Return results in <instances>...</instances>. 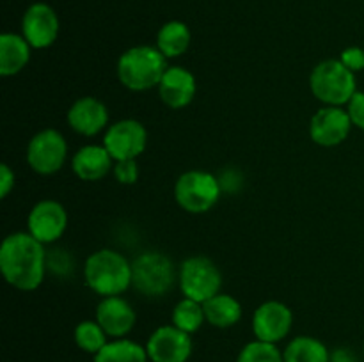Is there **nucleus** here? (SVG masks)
Masks as SVG:
<instances>
[{
	"mask_svg": "<svg viewBox=\"0 0 364 362\" xmlns=\"http://www.w3.org/2000/svg\"><path fill=\"white\" fill-rule=\"evenodd\" d=\"M32 46L27 39L16 32H4L0 35V75L14 77L21 73L31 62Z\"/></svg>",
	"mask_w": 364,
	"mask_h": 362,
	"instance_id": "nucleus-19",
	"label": "nucleus"
},
{
	"mask_svg": "<svg viewBox=\"0 0 364 362\" xmlns=\"http://www.w3.org/2000/svg\"><path fill=\"white\" fill-rule=\"evenodd\" d=\"M331 362H359L358 355L354 353V350L347 346L336 348V350L331 351Z\"/></svg>",
	"mask_w": 364,
	"mask_h": 362,
	"instance_id": "nucleus-31",
	"label": "nucleus"
},
{
	"mask_svg": "<svg viewBox=\"0 0 364 362\" xmlns=\"http://www.w3.org/2000/svg\"><path fill=\"white\" fill-rule=\"evenodd\" d=\"M59 14L50 4L34 2L21 16V35L34 50L50 48L59 38Z\"/></svg>",
	"mask_w": 364,
	"mask_h": 362,
	"instance_id": "nucleus-10",
	"label": "nucleus"
},
{
	"mask_svg": "<svg viewBox=\"0 0 364 362\" xmlns=\"http://www.w3.org/2000/svg\"><path fill=\"white\" fill-rule=\"evenodd\" d=\"M174 283H178V270L164 252L146 251L132 261V287L144 297H166Z\"/></svg>",
	"mask_w": 364,
	"mask_h": 362,
	"instance_id": "nucleus-4",
	"label": "nucleus"
},
{
	"mask_svg": "<svg viewBox=\"0 0 364 362\" xmlns=\"http://www.w3.org/2000/svg\"><path fill=\"white\" fill-rule=\"evenodd\" d=\"M144 346L151 362H187L194 351L191 334L173 323L153 330Z\"/></svg>",
	"mask_w": 364,
	"mask_h": 362,
	"instance_id": "nucleus-11",
	"label": "nucleus"
},
{
	"mask_svg": "<svg viewBox=\"0 0 364 362\" xmlns=\"http://www.w3.org/2000/svg\"><path fill=\"white\" fill-rule=\"evenodd\" d=\"M92 362H149L146 346L128 337L112 339L92 355Z\"/></svg>",
	"mask_w": 364,
	"mask_h": 362,
	"instance_id": "nucleus-22",
	"label": "nucleus"
},
{
	"mask_svg": "<svg viewBox=\"0 0 364 362\" xmlns=\"http://www.w3.org/2000/svg\"><path fill=\"white\" fill-rule=\"evenodd\" d=\"M294 327V312L284 302L267 300L252 314V334L265 343H281Z\"/></svg>",
	"mask_w": 364,
	"mask_h": 362,
	"instance_id": "nucleus-13",
	"label": "nucleus"
},
{
	"mask_svg": "<svg viewBox=\"0 0 364 362\" xmlns=\"http://www.w3.org/2000/svg\"><path fill=\"white\" fill-rule=\"evenodd\" d=\"M192 41V32L185 21L171 20L166 21L156 32L155 46L164 53L167 60L178 59L188 50Z\"/></svg>",
	"mask_w": 364,
	"mask_h": 362,
	"instance_id": "nucleus-21",
	"label": "nucleus"
},
{
	"mask_svg": "<svg viewBox=\"0 0 364 362\" xmlns=\"http://www.w3.org/2000/svg\"><path fill=\"white\" fill-rule=\"evenodd\" d=\"M75 344L80 348L85 353L96 355L107 343H109V336L105 330L102 329L96 319H84L75 327L73 332Z\"/></svg>",
	"mask_w": 364,
	"mask_h": 362,
	"instance_id": "nucleus-25",
	"label": "nucleus"
},
{
	"mask_svg": "<svg viewBox=\"0 0 364 362\" xmlns=\"http://www.w3.org/2000/svg\"><path fill=\"white\" fill-rule=\"evenodd\" d=\"M68 227V212L55 199L38 201L27 216V231L43 245L59 240Z\"/></svg>",
	"mask_w": 364,
	"mask_h": 362,
	"instance_id": "nucleus-12",
	"label": "nucleus"
},
{
	"mask_svg": "<svg viewBox=\"0 0 364 362\" xmlns=\"http://www.w3.org/2000/svg\"><path fill=\"white\" fill-rule=\"evenodd\" d=\"M309 89L323 105L343 106L358 92L355 73H352L340 59L322 60L309 75Z\"/></svg>",
	"mask_w": 364,
	"mask_h": 362,
	"instance_id": "nucleus-5",
	"label": "nucleus"
},
{
	"mask_svg": "<svg viewBox=\"0 0 364 362\" xmlns=\"http://www.w3.org/2000/svg\"><path fill=\"white\" fill-rule=\"evenodd\" d=\"M114 177L121 185H134L139 180V163L137 160H119L114 162Z\"/></svg>",
	"mask_w": 364,
	"mask_h": 362,
	"instance_id": "nucleus-27",
	"label": "nucleus"
},
{
	"mask_svg": "<svg viewBox=\"0 0 364 362\" xmlns=\"http://www.w3.org/2000/svg\"><path fill=\"white\" fill-rule=\"evenodd\" d=\"M66 121L75 133L82 137H96L105 131L109 124V109L95 96H82L68 109Z\"/></svg>",
	"mask_w": 364,
	"mask_h": 362,
	"instance_id": "nucleus-15",
	"label": "nucleus"
},
{
	"mask_svg": "<svg viewBox=\"0 0 364 362\" xmlns=\"http://www.w3.org/2000/svg\"><path fill=\"white\" fill-rule=\"evenodd\" d=\"M102 144L110 153L114 162L137 160L148 146V130L137 119H119L107 128Z\"/></svg>",
	"mask_w": 364,
	"mask_h": 362,
	"instance_id": "nucleus-9",
	"label": "nucleus"
},
{
	"mask_svg": "<svg viewBox=\"0 0 364 362\" xmlns=\"http://www.w3.org/2000/svg\"><path fill=\"white\" fill-rule=\"evenodd\" d=\"M220 195H223V185L219 177L208 170H187L174 183L176 204L192 215L208 213L219 202Z\"/></svg>",
	"mask_w": 364,
	"mask_h": 362,
	"instance_id": "nucleus-6",
	"label": "nucleus"
},
{
	"mask_svg": "<svg viewBox=\"0 0 364 362\" xmlns=\"http://www.w3.org/2000/svg\"><path fill=\"white\" fill-rule=\"evenodd\" d=\"M363 358H364V344H363Z\"/></svg>",
	"mask_w": 364,
	"mask_h": 362,
	"instance_id": "nucleus-32",
	"label": "nucleus"
},
{
	"mask_svg": "<svg viewBox=\"0 0 364 362\" xmlns=\"http://www.w3.org/2000/svg\"><path fill=\"white\" fill-rule=\"evenodd\" d=\"M14 185H16V176H14V170L11 169L7 163L0 165V197L6 199L7 195L13 192Z\"/></svg>",
	"mask_w": 364,
	"mask_h": 362,
	"instance_id": "nucleus-30",
	"label": "nucleus"
},
{
	"mask_svg": "<svg viewBox=\"0 0 364 362\" xmlns=\"http://www.w3.org/2000/svg\"><path fill=\"white\" fill-rule=\"evenodd\" d=\"M171 323L187 334H196L206 323L205 309L201 302H196L192 298H181L173 309Z\"/></svg>",
	"mask_w": 364,
	"mask_h": 362,
	"instance_id": "nucleus-24",
	"label": "nucleus"
},
{
	"mask_svg": "<svg viewBox=\"0 0 364 362\" xmlns=\"http://www.w3.org/2000/svg\"><path fill=\"white\" fill-rule=\"evenodd\" d=\"M84 279L98 297L123 295L132 287V261L114 248H100L85 259Z\"/></svg>",
	"mask_w": 364,
	"mask_h": 362,
	"instance_id": "nucleus-2",
	"label": "nucleus"
},
{
	"mask_svg": "<svg viewBox=\"0 0 364 362\" xmlns=\"http://www.w3.org/2000/svg\"><path fill=\"white\" fill-rule=\"evenodd\" d=\"M167 67V59L156 46L137 45L121 53L116 73L123 87L142 92L159 87Z\"/></svg>",
	"mask_w": 364,
	"mask_h": 362,
	"instance_id": "nucleus-3",
	"label": "nucleus"
},
{
	"mask_svg": "<svg viewBox=\"0 0 364 362\" xmlns=\"http://www.w3.org/2000/svg\"><path fill=\"white\" fill-rule=\"evenodd\" d=\"M340 60L352 73H359L364 70V50L361 46H348L341 52Z\"/></svg>",
	"mask_w": 364,
	"mask_h": 362,
	"instance_id": "nucleus-29",
	"label": "nucleus"
},
{
	"mask_svg": "<svg viewBox=\"0 0 364 362\" xmlns=\"http://www.w3.org/2000/svg\"><path fill=\"white\" fill-rule=\"evenodd\" d=\"M237 362H284V357L277 344L255 339L242 348Z\"/></svg>",
	"mask_w": 364,
	"mask_h": 362,
	"instance_id": "nucleus-26",
	"label": "nucleus"
},
{
	"mask_svg": "<svg viewBox=\"0 0 364 362\" xmlns=\"http://www.w3.org/2000/svg\"><path fill=\"white\" fill-rule=\"evenodd\" d=\"M71 169L82 181H100L114 169V158L103 144H85L71 158Z\"/></svg>",
	"mask_w": 364,
	"mask_h": 362,
	"instance_id": "nucleus-18",
	"label": "nucleus"
},
{
	"mask_svg": "<svg viewBox=\"0 0 364 362\" xmlns=\"http://www.w3.org/2000/svg\"><path fill=\"white\" fill-rule=\"evenodd\" d=\"M347 112L352 124L364 131V91H358L347 103Z\"/></svg>",
	"mask_w": 364,
	"mask_h": 362,
	"instance_id": "nucleus-28",
	"label": "nucleus"
},
{
	"mask_svg": "<svg viewBox=\"0 0 364 362\" xmlns=\"http://www.w3.org/2000/svg\"><path fill=\"white\" fill-rule=\"evenodd\" d=\"M48 270V252L28 231H16L0 245V272L6 283L18 291H34L43 284Z\"/></svg>",
	"mask_w": 364,
	"mask_h": 362,
	"instance_id": "nucleus-1",
	"label": "nucleus"
},
{
	"mask_svg": "<svg viewBox=\"0 0 364 362\" xmlns=\"http://www.w3.org/2000/svg\"><path fill=\"white\" fill-rule=\"evenodd\" d=\"M95 319L102 325L107 336L112 339H121L134 330L137 323V312L127 298L116 295V297H103L98 302Z\"/></svg>",
	"mask_w": 364,
	"mask_h": 362,
	"instance_id": "nucleus-16",
	"label": "nucleus"
},
{
	"mask_svg": "<svg viewBox=\"0 0 364 362\" xmlns=\"http://www.w3.org/2000/svg\"><path fill=\"white\" fill-rule=\"evenodd\" d=\"M206 323L215 329H231L242 318V304L228 293H217L206 302H203Z\"/></svg>",
	"mask_w": 364,
	"mask_h": 362,
	"instance_id": "nucleus-20",
	"label": "nucleus"
},
{
	"mask_svg": "<svg viewBox=\"0 0 364 362\" xmlns=\"http://www.w3.org/2000/svg\"><path fill=\"white\" fill-rule=\"evenodd\" d=\"M178 286L185 298L203 304L213 295L220 293L223 273L206 256H191L178 266Z\"/></svg>",
	"mask_w": 364,
	"mask_h": 362,
	"instance_id": "nucleus-7",
	"label": "nucleus"
},
{
	"mask_svg": "<svg viewBox=\"0 0 364 362\" xmlns=\"http://www.w3.org/2000/svg\"><path fill=\"white\" fill-rule=\"evenodd\" d=\"M27 163L39 176L59 172L68 160V142L55 128H45L28 141Z\"/></svg>",
	"mask_w": 364,
	"mask_h": 362,
	"instance_id": "nucleus-8",
	"label": "nucleus"
},
{
	"mask_svg": "<svg viewBox=\"0 0 364 362\" xmlns=\"http://www.w3.org/2000/svg\"><path fill=\"white\" fill-rule=\"evenodd\" d=\"M156 91L164 105L173 110H180L194 102L196 92H198V80L187 67L169 66Z\"/></svg>",
	"mask_w": 364,
	"mask_h": 362,
	"instance_id": "nucleus-17",
	"label": "nucleus"
},
{
	"mask_svg": "<svg viewBox=\"0 0 364 362\" xmlns=\"http://www.w3.org/2000/svg\"><path fill=\"white\" fill-rule=\"evenodd\" d=\"M352 126L354 124L348 117L347 109L323 105L309 121V137L322 148H334L347 141Z\"/></svg>",
	"mask_w": 364,
	"mask_h": 362,
	"instance_id": "nucleus-14",
	"label": "nucleus"
},
{
	"mask_svg": "<svg viewBox=\"0 0 364 362\" xmlns=\"http://www.w3.org/2000/svg\"><path fill=\"white\" fill-rule=\"evenodd\" d=\"M284 362H331V351L313 336L294 337L283 350Z\"/></svg>",
	"mask_w": 364,
	"mask_h": 362,
	"instance_id": "nucleus-23",
	"label": "nucleus"
}]
</instances>
